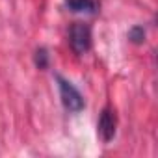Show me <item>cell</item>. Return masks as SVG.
<instances>
[{"instance_id":"8992f818","label":"cell","mask_w":158,"mask_h":158,"mask_svg":"<svg viewBox=\"0 0 158 158\" xmlns=\"http://www.w3.org/2000/svg\"><path fill=\"white\" fill-rule=\"evenodd\" d=\"M127 37H128V41L134 43V45H143V43H145V37H147V32H145V28H143L141 24H134V26L128 30Z\"/></svg>"},{"instance_id":"7a4b0ae2","label":"cell","mask_w":158,"mask_h":158,"mask_svg":"<svg viewBox=\"0 0 158 158\" xmlns=\"http://www.w3.org/2000/svg\"><path fill=\"white\" fill-rule=\"evenodd\" d=\"M93 43V35H91V26L86 23H73L69 28V45L73 48V52L76 56H84L86 52H89Z\"/></svg>"},{"instance_id":"5b68a950","label":"cell","mask_w":158,"mask_h":158,"mask_svg":"<svg viewBox=\"0 0 158 158\" xmlns=\"http://www.w3.org/2000/svg\"><path fill=\"white\" fill-rule=\"evenodd\" d=\"M34 65L39 71L48 69V65H50V52H48L47 47H37L35 48V52H34Z\"/></svg>"},{"instance_id":"6da1fadb","label":"cell","mask_w":158,"mask_h":158,"mask_svg":"<svg viewBox=\"0 0 158 158\" xmlns=\"http://www.w3.org/2000/svg\"><path fill=\"white\" fill-rule=\"evenodd\" d=\"M56 78V84H58V91H60V99H61V104L67 112L71 114H78V112H82L86 108V101L82 97V93L78 91L73 82H69L67 78H63L61 74H54Z\"/></svg>"},{"instance_id":"3957f363","label":"cell","mask_w":158,"mask_h":158,"mask_svg":"<svg viewBox=\"0 0 158 158\" xmlns=\"http://www.w3.org/2000/svg\"><path fill=\"white\" fill-rule=\"evenodd\" d=\"M115 132H117V115L112 108H102L101 115H99V121H97V134L101 136V139L104 143H110L114 138H115Z\"/></svg>"},{"instance_id":"277c9868","label":"cell","mask_w":158,"mask_h":158,"mask_svg":"<svg viewBox=\"0 0 158 158\" xmlns=\"http://www.w3.org/2000/svg\"><path fill=\"white\" fill-rule=\"evenodd\" d=\"M65 8L73 13L95 15L99 11V2L97 0H65Z\"/></svg>"}]
</instances>
